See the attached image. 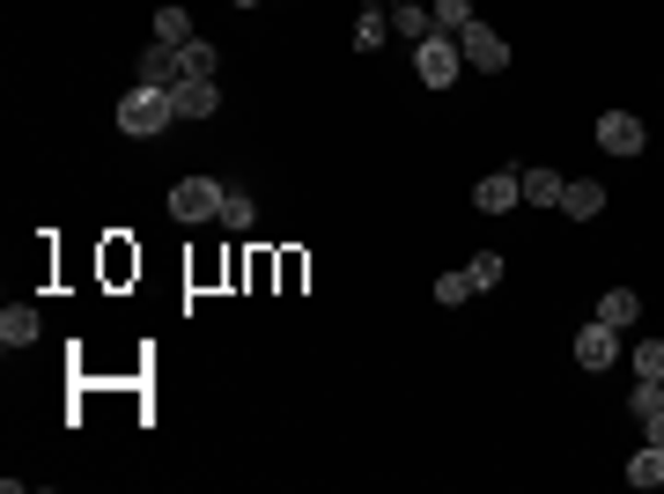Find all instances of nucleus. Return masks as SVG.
<instances>
[{"label": "nucleus", "instance_id": "nucleus-1", "mask_svg": "<svg viewBox=\"0 0 664 494\" xmlns=\"http://www.w3.org/2000/svg\"><path fill=\"white\" fill-rule=\"evenodd\" d=\"M171 119H177L171 89H148V81H133V89L119 97V125L133 133V141H155V133H163Z\"/></svg>", "mask_w": 664, "mask_h": 494}, {"label": "nucleus", "instance_id": "nucleus-2", "mask_svg": "<svg viewBox=\"0 0 664 494\" xmlns=\"http://www.w3.org/2000/svg\"><path fill=\"white\" fill-rule=\"evenodd\" d=\"M458 67H466V52H458V37H421L414 45V75L428 81V89H450V81H458Z\"/></svg>", "mask_w": 664, "mask_h": 494}, {"label": "nucleus", "instance_id": "nucleus-3", "mask_svg": "<svg viewBox=\"0 0 664 494\" xmlns=\"http://www.w3.org/2000/svg\"><path fill=\"white\" fill-rule=\"evenodd\" d=\"M221 199L229 193H221L215 177H177L171 185V215L177 222H207V215H221Z\"/></svg>", "mask_w": 664, "mask_h": 494}, {"label": "nucleus", "instance_id": "nucleus-4", "mask_svg": "<svg viewBox=\"0 0 664 494\" xmlns=\"http://www.w3.org/2000/svg\"><path fill=\"white\" fill-rule=\"evenodd\" d=\"M458 52H466L480 75H502V67H510V45H502L488 23H466V30H458Z\"/></svg>", "mask_w": 664, "mask_h": 494}, {"label": "nucleus", "instance_id": "nucleus-5", "mask_svg": "<svg viewBox=\"0 0 664 494\" xmlns=\"http://www.w3.org/2000/svg\"><path fill=\"white\" fill-rule=\"evenodd\" d=\"M576 362H584V370H613L620 362V325H584V332H576Z\"/></svg>", "mask_w": 664, "mask_h": 494}, {"label": "nucleus", "instance_id": "nucleus-6", "mask_svg": "<svg viewBox=\"0 0 664 494\" xmlns=\"http://www.w3.org/2000/svg\"><path fill=\"white\" fill-rule=\"evenodd\" d=\"M516 199H524V171H494V177L472 185V207H480V215H510Z\"/></svg>", "mask_w": 664, "mask_h": 494}, {"label": "nucleus", "instance_id": "nucleus-7", "mask_svg": "<svg viewBox=\"0 0 664 494\" xmlns=\"http://www.w3.org/2000/svg\"><path fill=\"white\" fill-rule=\"evenodd\" d=\"M642 141H650V133H642V119H628V111H606V119H598V149L606 155H642Z\"/></svg>", "mask_w": 664, "mask_h": 494}, {"label": "nucleus", "instance_id": "nucleus-8", "mask_svg": "<svg viewBox=\"0 0 664 494\" xmlns=\"http://www.w3.org/2000/svg\"><path fill=\"white\" fill-rule=\"evenodd\" d=\"M171 103H177V119H215V111H221V89H215V81H177Z\"/></svg>", "mask_w": 664, "mask_h": 494}, {"label": "nucleus", "instance_id": "nucleus-9", "mask_svg": "<svg viewBox=\"0 0 664 494\" xmlns=\"http://www.w3.org/2000/svg\"><path fill=\"white\" fill-rule=\"evenodd\" d=\"M141 81H148V89H177V81H185V67H177V45H148V52H141Z\"/></svg>", "mask_w": 664, "mask_h": 494}, {"label": "nucleus", "instance_id": "nucleus-10", "mask_svg": "<svg viewBox=\"0 0 664 494\" xmlns=\"http://www.w3.org/2000/svg\"><path fill=\"white\" fill-rule=\"evenodd\" d=\"M37 332H45V325H37V310H30V303H8V310H0V347H8V354H15V347H30Z\"/></svg>", "mask_w": 664, "mask_h": 494}, {"label": "nucleus", "instance_id": "nucleus-11", "mask_svg": "<svg viewBox=\"0 0 664 494\" xmlns=\"http://www.w3.org/2000/svg\"><path fill=\"white\" fill-rule=\"evenodd\" d=\"M606 207V185H590V177H576V185H562V215H576V222H590Z\"/></svg>", "mask_w": 664, "mask_h": 494}, {"label": "nucleus", "instance_id": "nucleus-12", "mask_svg": "<svg viewBox=\"0 0 664 494\" xmlns=\"http://www.w3.org/2000/svg\"><path fill=\"white\" fill-rule=\"evenodd\" d=\"M177 67H185V81H215V45H207V37L177 45Z\"/></svg>", "mask_w": 664, "mask_h": 494}, {"label": "nucleus", "instance_id": "nucleus-13", "mask_svg": "<svg viewBox=\"0 0 664 494\" xmlns=\"http://www.w3.org/2000/svg\"><path fill=\"white\" fill-rule=\"evenodd\" d=\"M628 480H635V487H664V450L642 443L635 458H628Z\"/></svg>", "mask_w": 664, "mask_h": 494}, {"label": "nucleus", "instance_id": "nucleus-14", "mask_svg": "<svg viewBox=\"0 0 664 494\" xmlns=\"http://www.w3.org/2000/svg\"><path fill=\"white\" fill-rule=\"evenodd\" d=\"M155 45H193V15L185 8H155Z\"/></svg>", "mask_w": 664, "mask_h": 494}, {"label": "nucleus", "instance_id": "nucleus-15", "mask_svg": "<svg viewBox=\"0 0 664 494\" xmlns=\"http://www.w3.org/2000/svg\"><path fill=\"white\" fill-rule=\"evenodd\" d=\"M392 30H399V37H414V45H421V37H436V23H428V8H421V0H399Z\"/></svg>", "mask_w": 664, "mask_h": 494}, {"label": "nucleus", "instance_id": "nucleus-16", "mask_svg": "<svg viewBox=\"0 0 664 494\" xmlns=\"http://www.w3.org/2000/svg\"><path fill=\"white\" fill-rule=\"evenodd\" d=\"M635 310H642V296H628V288H606L598 296V318L606 325H635Z\"/></svg>", "mask_w": 664, "mask_h": 494}, {"label": "nucleus", "instance_id": "nucleus-17", "mask_svg": "<svg viewBox=\"0 0 664 494\" xmlns=\"http://www.w3.org/2000/svg\"><path fill=\"white\" fill-rule=\"evenodd\" d=\"M428 23H436L443 37H458V30L472 23V0H436V8H428Z\"/></svg>", "mask_w": 664, "mask_h": 494}, {"label": "nucleus", "instance_id": "nucleus-18", "mask_svg": "<svg viewBox=\"0 0 664 494\" xmlns=\"http://www.w3.org/2000/svg\"><path fill=\"white\" fill-rule=\"evenodd\" d=\"M524 199H532V207H562V177L554 171H524Z\"/></svg>", "mask_w": 664, "mask_h": 494}, {"label": "nucleus", "instance_id": "nucleus-19", "mask_svg": "<svg viewBox=\"0 0 664 494\" xmlns=\"http://www.w3.org/2000/svg\"><path fill=\"white\" fill-rule=\"evenodd\" d=\"M472 296H480V288H472V273H443V281H436L443 310H458V303H472Z\"/></svg>", "mask_w": 664, "mask_h": 494}, {"label": "nucleus", "instance_id": "nucleus-20", "mask_svg": "<svg viewBox=\"0 0 664 494\" xmlns=\"http://www.w3.org/2000/svg\"><path fill=\"white\" fill-rule=\"evenodd\" d=\"M384 37H392V23H384V15H362V23H355V52H377Z\"/></svg>", "mask_w": 664, "mask_h": 494}, {"label": "nucleus", "instance_id": "nucleus-21", "mask_svg": "<svg viewBox=\"0 0 664 494\" xmlns=\"http://www.w3.org/2000/svg\"><path fill=\"white\" fill-rule=\"evenodd\" d=\"M472 288H480V296H488V288H494V281H502V259H494V251H480V259H472Z\"/></svg>", "mask_w": 664, "mask_h": 494}, {"label": "nucleus", "instance_id": "nucleus-22", "mask_svg": "<svg viewBox=\"0 0 664 494\" xmlns=\"http://www.w3.org/2000/svg\"><path fill=\"white\" fill-rule=\"evenodd\" d=\"M635 376H657V384H664V340L635 347Z\"/></svg>", "mask_w": 664, "mask_h": 494}, {"label": "nucleus", "instance_id": "nucleus-23", "mask_svg": "<svg viewBox=\"0 0 664 494\" xmlns=\"http://www.w3.org/2000/svg\"><path fill=\"white\" fill-rule=\"evenodd\" d=\"M221 222H229V229H251V199L229 193V199H221Z\"/></svg>", "mask_w": 664, "mask_h": 494}, {"label": "nucleus", "instance_id": "nucleus-24", "mask_svg": "<svg viewBox=\"0 0 664 494\" xmlns=\"http://www.w3.org/2000/svg\"><path fill=\"white\" fill-rule=\"evenodd\" d=\"M642 436H650V443L664 450V406H657V414H650V420H642Z\"/></svg>", "mask_w": 664, "mask_h": 494}, {"label": "nucleus", "instance_id": "nucleus-25", "mask_svg": "<svg viewBox=\"0 0 664 494\" xmlns=\"http://www.w3.org/2000/svg\"><path fill=\"white\" fill-rule=\"evenodd\" d=\"M237 8H259V0H237Z\"/></svg>", "mask_w": 664, "mask_h": 494}]
</instances>
